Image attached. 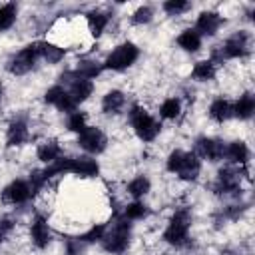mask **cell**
<instances>
[{
	"instance_id": "1",
	"label": "cell",
	"mask_w": 255,
	"mask_h": 255,
	"mask_svg": "<svg viewBox=\"0 0 255 255\" xmlns=\"http://www.w3.org/2000/svg\"><path fill=\"white\" fill-rule=\"evenodd\" d=\"M129 118H131V126H133V129H135V133H137L143 141H151V139L157 137L161 126H159L143 108H137V106H135V108L131 110Z\"/></svg>"
},
{
	"instance_id": "2",
	"label": "cell",
	"mask_w": 255,
	"mask_h": 255,
	"mask_svg": "<svg viewBox=\"0 0 255 255\" xmlns=\"http://www.w3.org/2000/svg\"><path fill=\"white\" fill-rule=\"evenodd\" d=\"M137 56H139V50H137L133 44L126 42V44L118 46V48L106 58L104 68H110V70H124V68H128V66H131V64L137 60Z\"/></svg>"
},
{
	"instance_id": "3",
	"label": "cell",
	"mask_w": 255,
	"mask_h": 255,
	"mask_svg": "<svg viewBox=\"0 0 255 255\" xmlns=\"http://www.w3.org/2000/svg\"><path fill=\"white\" fill-rule=\"evenodd\" d=\"M187 229H189V215L185 211H179L171 217L165 233H163V239L167 243H173V245H179L183 243V239L187 237Z\"/></svg>"
},
{
	"instance_id": "4",
	"label": "cell",
	"mask_w": 255,
	"mask_h": 255,
	"mask_svg": "<svg viewBox=\"0 0 255 255\" xmlns=\"http://www.w3.org/2000/svg\"><path fill=\"white\" fill-rule=\"evenodd\" d=\"M104 247L106 251H112V253H120L128 247V241H129V223L126 221H118L114 231L110 235H104Z\"/></svg>"
},
{
	"instance_id": "5",
	"label": "cell",
	"mask_w": 255,
	"mask_h": 255,
	"mask_svg": "<svg viewBox=\"0 0 255 255\" xmlns=\"http://www.w3.org/2000/svg\"><path fill=\"white\" fill-rule=\"evenodd\" d=\"M40 56V44H34V46H28L24 48L12 62H10V72L12 74H26L28 70H32L34 62L38 60Z\"/></svg>"
},
{
	"instance_id": "6",
	"label": "cell",
	"mask_w": 255,
	"mask_h": 255,
	"mask_svg": "<svg viewBox=\"0 0 255 255\" xmlns=\"http://www.w3.org/2000/svg\"><path fill=\"white\" fill-rule=\"evenodd\" d=\"M80 147H84L90 153H100L106 147V135L98 128H86L78 137Z\"/></svg>"
},
{
	"instance_id": "7",
	"label": "cell",
	"mask_w": 255,
	"mask_h": 255,
	"mask_svg": "<svg viewBox=\"0 0 255 255\" xmlns=\"http://www.w3.org/2000/svg\"><path fill=\"white\" fill-rule=\"evenodd\" d=\"M197 153L201 157H207L209 161H219L225 155V145L219 139H199L197 141Z\"/></svg>"
},
{
	"instance_id": "8",
	"label": "cell",
	"mask_w": 255,
	"mask_h": 255,
	"mask_svg": "<svg viewBox=\"0 0 255 255\" xmlns=\"http://www.w3.org/2000/svg\"><path fill=\"white\" fill-rule=\"evenodd\" d=\"M30 195H32V187H30L26 181H22V179L12 181V183L4 189V199L10 201V203H24Z\"/></svg>"
},
{
	"instance_id": "9",
	"label": "cell",
	"mask_w": 255,
	"mask_h": 255,
	"mask_svg": "<svg viewBox=\"0 0 255 255\" xmlns=\"http://www.w3.org/2000/svg\"><path fill=\"white\" fill-rule=\"evenodd\" d=\"M245 52H247V34L245 32H237L223 46V56H227V58H239Z\"/></svg>"
},
{
	"instance_id": "10",
	"label": "cell",
	"mask_w": 255,
	"mask_h": 255,
	"mask_svg": "<svg viewBox=\"0 0 255 255\" xmlns=\"http://www.w3.org/2000/svg\"><path fill=\"white\" fill-rule=\"evenodd\" d=\"M199 169H201V163H199L197 153H185L183 155V163H181V167H179L177 173H179L181 179L191 181V179H195L199 175Z\"/></svg>"
},
{
	"instance_id": "11",
	"label": "cell",
	"mask_w": 255,
	"mask_h": 255,
	"mask_svg": "<svg viewBox=\"0 0 255 255\" xmlns=\"http://www.w3.org/2000/svg\"><path fill=\"white\" fill-rule=\"evenodd\" d=\"M219 24H221V20H219V16L215 12H203L197 18V30L195 32L197 34H205V36H213L217 32Z\"/></svg>"
},
{
	"instance_id": "12",
	"label": "cell",
	"mask_w": 255,
	"mask_h": 255,
	"mask_svg": "<svg viewBox=\"0 0 255 255\" xmlns=\"http://www.w3.org/2000/svg\"><path fill=\"white\" fill-rule=\"evenodd\" d=\"M92 90H94V86H92V82H90V80L76 78V80L72 82V86H70V96H72V98H74V102L78 104V102L88 100V96L92 94Z\"/></svg>"
},
{
	"instance_id": "13",
	"label": "cell",
	"mask_w": 255,
	"mask_h": 255,
	"mask_svg": "<svg viewBox=\"0 0 255 255\" xmlns=\"http://www.w3.org/2000/svg\"><path fill=\"white\" fill-rule=\"evenodd\" d=\"M32 239L38 247H46L50 243V229H48V223L42 217H38L32 223Z\"/></svg>"
},
{
	"instance_id": "14",
	"label": "cell",
	"mask_w": 255,
	"mask_h": 255,
	"mask_svg": "<svg viewBox=\"0 0 255 255\" xmlns=\"http://www.w3.org/2000/svg\"><path fill=\"white\" fill-rule=\"evenodd\" d=\"M231 110H233V114H235L239 120H247V118L253 114V110H255V100H253V96H251V94H243Z\"/></svg>"
},
{
	"instance_id": "15",
	"label": "cell",
	"mask_w": 255,
	"mask_h": 255,
	"mask_svg": "<svg viewBox=\"0 0 255 255\" xmlns=\"http://www.w3.org/2000/svg\"><path fill=\"white\" fill-rule=\"evenodd\" d=\"M225 155L233 163H245L247 161V155H249V149H247V145L243 141H231L225 147Z\"/></svg>"
},
{
	"instance_id": "16",
	"label": "cell",
	"mask_w": 255,
	"mask_h": 255,
	"mask_svg": "<svg viewBox=\"0 0 255 255\" xmlns=\"http://www.w3.org/2000/svg\"><path fill=\"white\" fill-rule=\"evenodd\" d=\"M72 173L84 175V177H92L98 173V163L90 157H78L72 161Z\"/></svg>"
},
{
	"instance_id": "17",
	"label": "cell",
	"mask_w": 255,
	"mask_h": 255,
	"mask_svg": "<svg viewBox=\"0 0 255 255\" xmlns=\"http://www.w3.org/2000/svg\"><path fill=\"white\" fill-rule=\"evenodd\" d=\"M177 44H179L183 50H187V52H195V50H199V46H201V36H199L195 30H183V32L179 34V38H177Z\"/></svg>"
},
{
	"instance_id": "18",
	"label": "cell",
	"mask_w": 255,
	"mask_h": 255,
	"mask_svg": "<svg viewBox=\"0 0 255 255\" xmlns=\"http://www.w3.org/2000/svg\"><path fill=\"white\" fill-rule=\"evenodd\" d=\"M124 106V94L120 90H112L104 96V102H102V108L106 114H116L120 108Z\"/></svg>"
},
{
	"instance_id": "19",
	"label": "cell",
	"mask_w": 255,
	"mask_h": 255,
	"mask_svg": "<svg viewBox=\"0 0 255 255\" xmlns=\"http://www.w3.org/2000/svg\"><path fill=\"white\" fill-rule=\"evenodd\" d=\"M28 137V128L22 122H14L8 128V145H20Z\"/></svg>"
},
{
	"instance_id": "20",
	"label": "cell",
	"mask_w": 255,
	"mask_h": 255,
	"mask_svg": "<svg viewBox=\"0 0 255 255\" xmlns=\"http://www.w3.org/2000/svg\"><path fill=\"white\" fill-rule=\"evenodd\" d=\"M209 114H211L213 120L223 122V120H227V118L233 114V110H231V104H229V102H225V100H215V102L211 104V108H209Z\"/></svg>"
},
{
	"instance_id": "21",
	"label": "cell",
	"mask_w": 255,
	"mask_h": 255,
	"mask_svg": "<svg viewBox=\"0 0 255 255\" xmlns=\"http://www.w3.org/2000/svg\"><path fill=\"white\" fill-rule=\"evenodd\" d=\"M58 155H60V145H58L56 141H46V143L40 145V149H38V159H42V161H46V163L56 161Z\"/></svg>"
},
{
	"instance_id": "22",
	"label": "cell",
	"mask_w": 255,
	"mask_h": 255,
	"mask_svg": "<svg viewBox=\"0 0 255 255\" xmlns=\"http://www.w3.org/2000/svg\"><path fill=\"white\" fill-rule=\"evenodd\" d=\"M213 76H215V66H213V62L203 60V62H197V64H195V68H193V78H195V80L205 82V80H211Z\"/></svg>"
},
{
	"instance_id": "23",
	"label": "cell",
	"mask_w": 255,
	"mask_h": 255,
	"mask_svg": "<svg viewBox=\"0 0 255 255\" xmlns=\"http://www.w3.org/2000/svg\"><path fill=\"white\" fill-rule=\"evenodd\" d=\"M40 56H44L48 64H58L64 58V50L52 44H40Z\"/></svg>"
},
{
	"instance_id": "24",
	"label": "cell",
	"mask_w": 255,
	"mask_h": 255,
	"mask_svg": "<svg viewBox=\"0 0 255 255\" xmlns=\"http://www.w3.org/2000/svg\"><path fill=\"white\" fill-rule=\"evenodd\" d=\"M16 20V6L14 4H6L0 8V32L8 30Z\"/></svg>"
},
{
	"instance_id": "25",
	"label": "cell",
	"mask_w": 255,
	"mask_h": 255,
	"mask_svg": "<svg viewBox=\"0 0 255 255\" xmlns=\"http://www.w3.org/2000/svg\"><path fill=\"white\" fill-rule=\"evenodd\" d=\"M128 191L133 195V197H141L149 191V179L147 177H135L129 185H128Z\"/></svg>"
},
{
	"instance_id": "26",
	"label": "cell",
	"mask_w": 255,
	"mask_h": 255,
	"mask_svg": "<svg viewBox=\"0 0 255 255\" xmlns=\"http://www.w3.org/2000/svg\"><path fill=\"white\" fill-rule=\"evenodd\" d=\"M88 24H90L92 34L94 36H100L104 32L106 24H108V16H104V14H90L88 16Z\"/></svg>"
},
{
	"instance_id": "27",
	"label": "cell",
	"mask_w": 255,
	"mask_h": 255,
	"mask_svg": "<svg viewBox=\"0 0 255 255\" xmlns=\"http://www.w3.org/2000/svg\"><path fill=\"white\" fill-rule=\"evenodd\" d=\"M100 66H96V62H80L78 66V78H84V80H90V78H96L100 74Z\"/></svg>"
},
{
	"instance_id": "28",
	"label": "cell",
	"mask_w": 255,
	"mask_h": 255,
	"mask_svg": "<svg viewBox=\"0 0 255 255\" xmlns=\"http://www.w3.org/2000/svg\"><path fill=\"white\" fill-rule=\"evenodd\" d=\"M159 114H161L163 118H167V120L175 118V116L179 114V100H175V98L165 100V102L161 104V108H159Z\"/></svg>"
},
{
	"instance_id": "29",
	"label": "cell",
	"mask_w": 255,
	"mask_h": 255,
	"mask_svg": "<svg viewBox=\"0 0 255 255\" xmlns=\"http://www.w3.org/2000/svg\"><path fill=\"white\" fill-rule=\"evenodd\" d=\"M86 128H88V126H86V116H84L82 112H74V114L68 118V129H70V131L82 133Z\"/></svg>"
},
{
	"instance_id": "30",
	"label": "cell",
	"mask_w": 255,
	"mask_h": 255,
	"mask_svg": "<svg viewBox=\"0 0 255 255\" xmlns=\"http://www.w3.org/2000/svg\"><path fill=\"white\" fill-rule=\"evenodd\" d=\"M183 151H171L169 153V157H167V169L169 171H173V173H177L179 171V167H181V163H183Z\"/></svg>"
},
{
	"instance_id": "31",
	"label": "cell",
	"mask_w": 255,
	"mask_h": 255,
	"mask_svg": "<svg viewBox=\"0 0 255 255\" xmlns=\"http://www.w3.org/2000/svg\"><path fill=\"white\" fill-rule=\"evenodd\" d=\"M187 8H189V4L183 2V0H169V2L163 4V10H165L167 14H179V12L187 10Z\"/></svg>"
},
{
	"instance_id": "32",
	"label": "cell",
	"mask_w": 255,
	"mask_h": 255,
	"mask_svg": "<svg viewBox=\"0 0 255 255\" xmlns=\"http://www.w3.org/2000/svg\"><path fill=\"white\" fill-rule=\"evenodd\" d=\"M145 215V207H143V203H129L128 207H126V217L128 219H139V217H143Z\"/></svg>"
},
{
	"instance_id": "33",
	"label": "cell",
	"mask_w": 255,
	"mask_h": 255,
	"mask_svg": "<svg viewBox=\"0 0 255 255\" xmlns=\"http://www.w3.org/2000/svg\"><path fill=\"white\" fill-rule=\"evenodd\" d=\"M104 229H106L104 225H94V227H92L90 231H86V233H84L80 239H82V241H86V243L98 241V239H102V237H104Z\"/></svg>"
},
{
	"instance_id": "34",
	"label": "cell",
	"mask_w": 255,
	"mask_h": 255,
	"mask_svg": "<svg viewBox=\"0 0 255 255\" xmlns=\"http://www.w3.org/2000/svg\"><path fill=\"white\" fill-rule=\"evenodd\" d=\"M56 106H58V110H60V112H74L76 102H74V98H72V96L66 92V94L60 98V102H58Z\"/></svg>"
},
{
	"instance_id": "35",
	"label": "cell",
	"mask_w": 255,
	"mask_h": 255,
	"mask_svg": "<svg viewBox=\"0 0 255 255\" xmlns=\"http://www.w3.org/2000/svg\"><path fill=\"white\" fill-rule=\"evenodd\" d=\"M64 94H66V92H64L62 86H54V88H50V90L46 92V102H48V104H58Z\"/></svg>"
},
{
	"instance_id": "36",
	"label": "cell",
	"mask_w": 255,
	"mask_h": 255,
	"mask_svg": "<svg viewBox=\"0 0 255 255\" xmlns=\"http://www.w3.org/2000/svg\"><path fill=\"white\" fill-rule=\"evenodd\" d=\"M151 16H153L151 8L143 6V8H139V10L135 12V16H133V22H135V24H145V22H149V20H151Z\"/></svg>"
},
{
	"instance_id": "37",
	"label": "cell",
	"mask_w": 255,
	"mask_h": 255,
	"mask_svg": "<svg viewBox=\"0 0 255 255\" xmlns=\"http://www.w3.org/2000/svg\"><path fill=\"white\" fill-rule=\"evenodd\" d=\"M80 253H82L80 239L78 241H68V255H80Z\"/></svg>"
},
{
	"instance_id": "38",
	"label": "cell",
	"mask_w": 255,
	"mask_h": 255,
	"mask_svg": "<svg viewBox=\"0 0 255 255\" xmlns=\"http://www.w3.org/2000/svg\"><path fill=\"white\" fill-rule=\"evenodd\" d=\"M2 94H4V88H2V84H0V100H2Z\"/></svg>"
}]
</instances>
